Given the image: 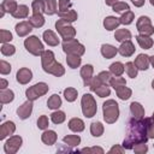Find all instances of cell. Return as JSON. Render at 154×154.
Listing matches in <instances>:
<instances>
[{"instance_id":"cell-59","label":"cell","mask_w":154,"mask_h":154,"mask_svg":"<svg viewBox=\"0 0 154 154\" xmlns=\"http://www.w3.org/2000/svg\"><path fill=\"white\" fill-rule=\"evenodd\" d=\"M131 1L136 7H142L144 5V0H131Z\"/></svg>"},{"instance_id":"cell-10","label":"cell","mask_w":154,"mask_h":154,"mask_svg":"<svg viewBox=\"0 0 154 154\" xmlns=\"http://www.w3.org/2000/svg\"><path fill=\"white\" fill-rule=\"evenodd\" d=\"M32 101L28 100L25 101L24 103H22L18 108H17V116L19 117V119H28L30 116H31V112H32Z\"/></svg>"},{"instance_id":"cell-64","label":"cell","mask_w":154,"mask_h":154,"mask_svg":"<svg viewBox=\"0 0 154 154\" xmlns=\"http://www.w3.org/2000/svg\"><path fill=\"white\" fill-rule=\"evenodd\" d=\"M152 118H153V119H154V112H153V117H152Z\"/></svg>"},{"instance_id":"cell-43","label":"cell","mask_w":154,"mask_h":154,"mask_svg":"<svg viewBox=\"0 0 154 154\" xmlns=\"http://www.w3.org/2000/svg\"><path fill=\"white\" fill-rule=\"evenodd\" d=\"M59 17L63 18V19H65V20H67V22H70V23H73V22L77 20L78 14H77V12H76L75 10H69V11L65 12V13H60Z\"/></svg>"},{"instance_id":"cell-39","label":"cell","mask_w":154,"mask_h":154,"mask_svg":"<svg viewBox=\"0 0 154 154\" xmlns=\"http://www.w3.org/2000/svg\"><path fill=\"white\" fill-rule=\"evenodd\" d=\"M66 119V116H65V112L63 111H59V109H55L52 114H51V120L54 123V124H61L64 123Z\"/></svg>"},{"instance_id":"cell-54","label":"cell","mask_w":154,"mask_h":154,"mask_svg":"<svg viewBox=\"0 0 154 154\" xmlns=\"http://www.w3.org/2000/svg\"><path fill=\"white\" fill-rule=\"evenodd\" d=\"M101 84H103V83H102V82L100 81V78L96 76V77H93V78H91V81L89 82V85H88V87H89V89H90L91 91H95L96 88H99Z\"/></svg>"},{"instance_id":"cell-53","label":"cell","mask_w":154,"mask_h":154,"mask_svg":"<svg viewBox=\"0 0 154 154\" xmlns=\"http://www.w3.org/2000/svg\"><path fill=\"white\" fill-rule=\"evenodd\" d=\"M132 149H134V152H135L136 154H144V153L148 152V146H147L144 142H142V143L135 144Z\"/></svg>"},{"instance_id":"cell-60","label":"cell","mask_w":154,"mask_h":154,"mask_svg":"<svg viewBox=\"0 0 154 154\" xmlns=\"http://www.w3.org/2000/svg\"><path fill=\"white\" fill-rule=\"evenodd\" d=\"M117 1H118V0H105L106 5H107V6H111V7H112V6H113V5H114Z\"/></svg>"},{"instance_id":"cell-55","label":"cell","mask_w":154,"mask_h":154,"mask_svg":"<svg viewBox=\"0 0 154 154\" xmlns=\"http://www.w3.org/2000/svg\"><path fill=\"white\" fill-rule=\"evenodd\" d=\"M11 72V65L10 63L5 61V60H1L0 61V73L1 75H8Z\"/></svg>"},{"instance_id":"cell-11","label":"cell","mask_w":154,"mask_h":154,"mask_svg":"<svg viewBox=\"0 0 154 154\" xmlns=\"http://www.w3.org/2000/svg\"><path fill=\"white\" fill-rule=\"evenodd\" d=\"M32 78V72L30 69L28 67H20L18 71H17V75H16V79L19 84H28Z\"/></svg>"},{"instance_id":"cell-12","label":"cell","mask_w":154,"mask_h":154,"mask_svg":"<svg viewBox=\"0 0 154 154\" xmlns=\"http://www.w3.org/2000/svg\"><path fill=\"white\" fill-rule=\"evenodd\" d=\"M135 49H136L135 48V45L131 42V40H128V41L122 42V45L118 47V53L122 57L129 58V57H131L135 53Z\"/></svg>"},{"instance_id":"cell-14","label":"cell","mask_w":154,"mask_h":154,"mask_svg":"<svg viewBox=\"0 0 154 154\" xmlns=\"http://www.w3.org/2000/svg\"><path fill=\"white\" fill-rule=\"evenodd\" d=\"M43 71L47 72V73H51V75H53V76H55V77H61V76H64V73H65V67H64L60 63L54 61V63H52L49 66H47L46 69H43Z\"/></svg>"},{"instance_id":"cell-13","label":"cell","mask_w":154,"mask_h":154,"mask_svg":"<svg viewBox=\"0 0 154 154\" xmlns=\"http://www.w3.org/2000/svg\"><path fill=\"white\" fill-rule=\"evenodd\" d=\"M14 30H16V32L19 37H24V36H26L31 32L32 25L29 23V20H23V22H19L18 24H16Z\"/></svg>"},{"instance_id":"cell-2","label":"cell","mask_w":154,"mask_h":154,"mask_svg":"<svg viewBox=\"0 0 154 154\" xmlns=\"http://www.w3.org/2000/svg\"><path fill=\"white\" fill-rule=\"evenodd\" d=\"M102 114H103V120L107 124L116 123L119 118V105L112 99L106 100L102 105Z\"/></svg>"},{"instance_id":"cell-27","label":"cell","mask_w":154,"mask_h":154,"mask_svg":"<svg viewBox=\"0 0 154 154\" xmlns=\"http://www.w3.org/2000/svg\"><path fill=\"white\" fill-rule=\"evenodd\" d=\"M14 100V93L11 90V89H1L0 91V102L2 105L5 103H10Z\"/></svg>"},{"instance_id":"cell-31","label":"cell","mask_w":154,"mask_h":154,"mask_svg":"<svg viewBox=\"0 0 154 154\" xmlns=\"http://www.w3.org/2000/svg\"><path fill=\"white\" fill-rule=\"evenodd\" d=\"M124 71H125V65L122 64L120 61H116L109 65V72L113 76H122L124 73Z\"/></svg>"},{"instance_id":"cell-1","label":"cell","mask_w":154,"mask_h":154,"mask_svg":"<svg viewBox=\"0 0 154 154\" xmlns=\"http://www.w3.org/2000/svg\"><path fill=\"white\" fill-rule=\"evenodd\" d=\"M148 140H149V137H148L147 124H146L144 118L143 119L131 118L128 122L125 138L122 144L124 147V149H132L135 144L142 143V142L147 143Z\"/></svg>"},{"instance_id":"cell-20","label":"cell","mask_w":154,"mask_h":154,"mask_svg":"<svg viewBox=\"0 0 154 154\" xmlns=\"http://www.w3.org/2000/svg\"><path fill=\"white\" fill-rule=\"evenodd\" d=\"M57 138H58V135L54 130H45L41 135V141L47 146L54 144L57 142Z\"/></svg>"},{"instance_id":"cell-28","label":"cell","mask_w":154,"mask_h":154,"mask_svg":"<svg viewBox=\"0 0 154 154\" xmlns=\"http://www.w3.org/2000/svg\"><path fill=\"white\" fill-rule=\"evenodd\" d=\"M18 7V4L16 0H4L1 2V10L5 13H13Z\"/></svg>"},{"instance_id":"cell-22","label":"cell","mask_w":154,"mask_h":154,"mask_svg":"<svg viewBox=\"0 0 154 154\" xmlns=\"http://www.w3.org/2000/svg\"><path fill=\"white\" fill-rule=\"evenodd\" d=\"M120 25V19L114 17V16H108L103 19V26L106 30L108 31H112V30H116L118 29V26Z\"/></svg>"},{"instance_id":"cell-45","label":"cell","mask_w":154,"mask_h":154,"mask_svg":"<svg viewBox=\"0 0 154 154\" xmlns=\"http://www.w3.org/2000/svg\"><path fill=\"white\" fill-rule=\"evenodd\" d=\"M0 51H1V54L2 55L10 57V55H13L16 53V47L13 45H10V43H2Z\"/></svg>"},{"instance_id":"cell-9","label":"cell","mask_w":154,"mask_h":154,"mask_svg":"<svg viewBox=\"0 0 154 154\" xmlns=\"http://www.w3.org/2000/svg\"><path fill=\"white\" fill-rule=\"evenodd\" d=\"M22 143H23V140L20 136L18 135L10 136V138L4 144V150L6 154H16L22 147Z\"/></svg>"},{"instance_id":"cell-38","label":"cell","mask_w":154,"mask_h":154,"mask_svg":"<svg viewBox=\"0 0 154 154\" xmlns=\"http://www.w3.org/2000/svg\"><path fill=\"white\" fill-rule=\"evenodd\" d=\"M63 141L69 147H77L81 143V137L78 135H66V136H64Z\"/></svg>"},{"instance_id":"cell-42","label":"cell","mask_w":154,"mask_h":154,"mask_svg":"<svg viewBox=\"0 0 154 154\" xmlns=\"http://www.w3.org/2000/svg\"><path fill=\"white\" fill-rule=\"evenodd\" d=\"M109 85L116 90V89H118V88H120V87L126 85V81H125V78L122 77V76H114V77H112V79H111V82H109Z\"/></svg>"},{"instance_id":"cell-15","label":"cell","mask_w":154,"mask_h":154,"mask_svg":"<svg viewBox=\"0 0 154 154\" xmlns=\"http://www.w3.org/2000/svg\"><path fill=\"white\" fill-rule=\"evenodd\" d=\"M93 73H94V67H93V65L85 64V65H83V66L81 67V77H82L83 84H84L85 87L89 85V82H90L91 78H93Z\"/></svg>"},{"instance_id":"cell-19","label":"cell","mask_w":154,"mask_h":154,"mask_svg":"<svg viewBox=\"0 0 154 154\" xmlns=\"http://www.w3.org/2000/svg\"><path fill=\"white\" fill-rule=\"evenodd\" d=\"M130 112L132 118L136 119H143L144 118V108L140 102H131L130 103Z\"/></svg>"},{"instance_id":"cell-50","label":"cell","mask_w":154,"mask_h":154,"mask_svg":"<svg viewBox=\"0 0 154 154\" xmlns=\"http://www.w3.org/2000/svg\"><path fill=\"white\" fill-rule=\"evenodd\" d=\"M97 77L100 78V81H101L103 84H109V82H111V79H112V77H113V75H112L109 71H101V72L97 75Z\"/></svg>"},{"instance_id":"cell-57","label":"cell","mask_w":154,"mask_h":154,"mask_svg":"<svg viewBox=\"0 0 154 154\" xmlns=\"http://www.w3.org/2000/svg\"><path fill=\"white\" fill-rule=\"evenodd\" d=\"M123 152H124V147H123V146L120 147L119 144L113 146V147H112V148L108 150V153H109V154H113V153H119V154H122Z\"/></svg>"},{"instance_id":"cell-62","label":"cell","mask_w":154,"mask_h":154,"mask_svg":"<svg viewBox=\"0 0 154 154\" xmlns=\"http://www.w3.org/2000/svg\"><path fill=\"white\" fill-rule=\"evenodd\" d=\"M149 1H150V5L154 6V0H149Z\"/></svg>"},{"instance_id":"cell-46","label":"cell","mask_w":154,"mask_h":154,"mask_svg":"<svg viewBox=\"0 0 154 154\" xmlns=\"http://www.w3.org/2000/svg\"><path fill=\"white\" fill-rule=\"evenodd\" d=\"M99 97H106V96H109L111 94V89L108 87V84H101L99 88H96V90L94 91Z\"/></svg>"},{"instance_id":"cell-48","label":"cell","mask_w":154,"mask_h":154,"mask_svg":"<svg viewBox=\"0 0 154 154\" xmlns=\"http://www.w3.org/2000/svg\"><path fill=\"white\" fill-rule=\"evenodd\" d=\"M71 6H72V4H71L70 0H59V2H58V8H59L58 14L67 12L69 10H71Z\"/></svg>"},{"instance_id":"cell-32","label":"cell","mask_w":154,"mask_h":154,"mask_svg":"<svg viewBox=\"0 0 154 154\" xmlns=\"http://www.w3.org/2000/svg\"><path fill=\"white\" fill-rule=\"evenodd\" d=\"M61 106V97L58 94H53L47 100V107L49 109H58Z\"/></svg>"},{"instance_id":"cell-24","label":"cell","mask_w":154,"mask_h":154,"mask_svg":"<svg viewBox=\"0 0 154 154\" xmlns=\"http://www.w3.org/2000/svg\"><path fill=\"white\" fill-rule=\"evenodd\" d=\"M69 129L73 132H82L85 128L84 125V122L81 119V118H71L69 120Z\"/></svg>"},{"instance_id":"cell-21","label":"cell","mask_w":154,"mask_h":154,"mask_svg":"<svg viewBox=\"0 0 154 154\" xmlns=\"http://www.w3.org/2000/svg\"><path fill=\"white\" fill-rule=\"evenodd\" d=\"M40 57H41V65H42V69H46L47 66H49L52 63L55 61V55H54V53H53L52 51H49V49H45Z\"/></svg>"},{"instance_id":"cell-17","label":"cell","mask_w":154,"mask_h":154,"mask_svg":"<svg viewBox=\"0 0 154 154\" xmlns=\"http://www.w3.org/2000/svg\"><path fill=\"white\" fill-rule=\"evenodd\" d=\"M134 64L136 65V67H137L138 70H141V71H146V70L149 67V65H150L149 55L143 54V53H142V54H138L137 58L135 59Z\"/></svg>"},{"instance_id":"cell-33","label":"cell","mask_w":154,"mask_h":154,"mask_svg":"<svg viewBox=\"0 0 154 154\" xmlns=\"http://www.w3.org/2000/svg\"><path fill=\"white\" fill-rule=\"evenodd\" d=\"M12 16L17 19H23V18H26L29 16V7L26 5H19L17 7V10L12 13Z\"/></svg>"},{"instance_id":"cell-61","label":"cell","mask_w":154,"mask_h":154,"mask_svg":"<svg viewBox=\"0 0 154 154\" xmlns=\"http://www.w3.org/2000/svg\"><path fill=\"white\" fill-rule=\"evenodd\" d=\"M149 59H150V64H152V66L154 67V55H152V57H149Z\"/></svg>"},{"instance_id":"cell-26","label":"cell","mask_w":154,"mask_h":154,"mask_svg":"<svg viewBox=\"0 0 154 154\" xmlns=\"http://www.w3.org/2000/svg\"><path fill=\"white\" fill-rule=\"evenodd\" d=\"M114 38L118 41V42H124V41H128L131 38V32L130 30L128 29H117L116 32H114Z\"/></svg>"},{"instance_id":"cell-29","label":"cell","mask_w":154,"mask_h":154,"mask_svg":"<svg viewBox=\"0 0 154 154\" xmlns=\"http://www.w3.org/2000/svg\"><path fill=\"white\" fill-rule=\"evenodd\" d=\"M66 63L69 67L77 69L82 63V58L81 55H77V54H66Z\"/></svg>"},{"instance_id":"cell-18","label":"cell","mask_w":154,"mask_h":154,"mask_svg":"<svg viewBox=\"0 0 154 154\" xmlns=\"http://www.w3.org/2000/svg\"><path fill=\"white\" fill-rule=\"evenodd\" d=\"M42 37H43V41L51 47H55L60 42L58 36H57V34L54 31H52V30H45L43 34H42Z\"/></svg>"},{"instance_id":"cell-47","label":"cell","mask_w":154,"mask_h":154,"mask_svg":"<svg viewBox=\"0 0 154 154\" xmlns=\"http://www.w3.org/2000/svg\"><path fill=\"white\" fill-rule=\"evenodd\" d=\"M112 10H113L114 12H117V13H123V12H125V11H129V10H130V6H129L126 2H124V1H117V2L112 6Z\"/></svg>"},{"instance_id":"cell-5","label":"cell","mask_w":154,"mask_h":154,"mask_svg":"<svg viewBox=\"0 0 154 154\" xmlns=\"http://www.w3.org/2000/svg\"><path fill=\"white\" fill-rule=\"evenodd\" d=\"M24 47H25V49H26L30 54H32V55H35V57L41 55L42 52L45 51L43 43H42L41 40H40L37 36H35V35L29 36V37H26V38L24 40Z\"/></svg>"},{"instance_id":"cell-51","label":"cell","mask_w":154,"mask_h":154,"mask_svg":"<svg viewBox=\"0 0 154 154\" xmlns=\"http://www.w3.org/2000/svg\"><path fill=\"white\" fill-rule=\"evenodd\" d=\"M147 124V132L149 138H154V119L153 118H144Z\"/></svg>"},{"instance_id":"cell-35","label":"cell","mask_w":154,"mask_h":154,"mask_svg":"<svg viewBox=\"0 0 154 154\" xmlns=\"http://www.w3.org/2000/svg\"><path fill=\"white\" fill-rule=\"evenodd\" d=\"M116 94H117V96L120 99V100H123V101H125V100H128V99H130L131 97V94H132V90L130 89V88H128V87H120V88H118V89H116Z\"/></svg>"},{"instance_id":"cell-49","label":"cell","mask_w":154,"mask_h":154,"mask_svg":"<svg viewBox=\"0 0 154 154\" xmlns=\"http://www.w3.org/2000/svg\"><path fill=\"white\" fill-rule=\"evenodd\" d=\"M48 125H49V120H48V117L42 114L38 117L37 119V128L40 130H47L48 129Z\"/></svg>"},{"instance_id":"cell-44","label":"cell","mask_w":154,"mask_h":154,"mask_svg":"<svg viewBox=\"0 0 154 154\" xmlns=\"http://www.w3.org/2000/svg\"><path fill=\"white\" fill-rule=\"evenodd\" d=\"M125 72L128 73V76H129V77H131V78H135V77H137V72H138V69L136 67V65H135L134 63H131V61H128V63L125 64Z\"/></svg>"},{"instance_id":"cell-16","label":"cell","mask_w":154,"mask_h":154,"mask_svg":"<svg viewBox=\"0 0 154 154\" xmlns=\"http://www.w3.org/2000/svg\"><path fill=\"white\" fill-rule=\"evenodd\" d=\"M16 131V124L13 122H5L0 126V140H5L7 136L13 135Z\"/></svg>"},{"instance_id":"cell-3","label":"cell","mask_w":154,"mask_h":154,"mask_svg":"<svg viewBox=\"0 0 154 154\" xmlns=\"http://www.w3.org/2000/svg\"><path fill=\"white\" fill-rule=\"evenodd\" d=\"M81 106H82V113L87 118H91L96 114L97 112V106L94 96L91 94H84L81 100Z\"/></svg>"},{"instance_id":"cell-52","label":"cell","mask_w":154,"mask_h":154,"mask_svg":"<svg viewBox=\"0 0 154 154\" xmlns=\"http://www.w3.org/2000/svg\"><path fill=\"white\" fill-rule=\"evenodd\" d=\"M12 38H13V37H12L11 31L5 30V29H1V30H0V42H1V43H7V42H10Z\"/></svg>"},{"instance_id":"cell-40","label":"cell","mask_w":154,"mask_h":154,"mask_svg":"<svg viewBox=\"0 0 154 154\" xmlns=\"http://www.w3.org/2000/svg\"><path fill=\"white\" fill-rule=\"evenodd\" d=\"M31 10L35 14H42L45 13V1L43 0H34L31 2Z\"/></svg>"},{"instance_id":"cell-25","label":"cell","mask_w":154,"mask_h":154,"mask_svg":"<svg viewBox=\"0 0 154 154\" xmlns=\"http://www.w3.org/2000/svg\"><path fill=\"white\" fill-rule=\"evenodd\" d=\"M136 41H137V43L140 45V47L141 48H143V49H150L152 47H153V38L150 37V36H144V35H137L136 37Z\"/></svg>"},{"instance_id":"cell-4","label":"cell","mask_w":154,"mask_h":154,"mask_svg":"<svg viewBox=\"0 0 154 154\" xmlns=\"http://www.w3.org/2000/svg\"><path fill=\"white\" fill-rule=\"evenodd\" d=\"M55 29L58 31V34L63 37L64 41L70 40V38H75L76 36V29L71 25L70 22L60 18L55 22Z\"/></svg>"},{"instance_id":"cell-23","label":"cell","mask_w":154,"mask_h":154,"mask_svg":"<svg viewBox=\"0 0 154 154\" xmlns=\"http://www.w3.org/2000/svg\"><path fill=\"white\" fill-rule=\"evenodd\" d=\"M118 53V48H116L114 46L112 45H108V43H103L101 46V54L103 58L106 59H112L116 57V54Z\"/></svg>"},{"instance_id":"cell-36","label":"cell","mask_w":154,"mask_h":154,"mask_svg":"<svg viewBox=\"0 0 154 154\" xmlns=\"http://www.w3.org/2000/svg\"><path fill=\"white\" fill-rule=\"evenodd\" d=\"M63 94H64V97H65V100H66L67 102H73V101L77 99L78 91H77V89H75V88H72V87H69V88H65V89H64Z\"/></svg>"},{"instance_id":"cell-8","label":"cell","mask_w":154,"mask_h":154,"mask_svg":"<svg viewBox=\"0 0 154 154\" xmlns=\"http://www.w3.org/2000/svg\"><path fill=\"white\" fill-rule=\"evenodd\" d=\"M136 28L140 32V35L144 36H152L154 34V26L152 24V20L147 16H141L136 22Z\"/></svg>"},{"instance_id":"cell-30","label":"cell","mask_w":154,"mask_h":154,"mask_svg":"<svg viewBox=\"0 0 154 154\" xmlns=\"http://www.w3.org/2000/svg\"><path fill=\"white\" fill-rule=\"evenodd\" d=\"M45 1V13L48 16H53L58 12L57 0H43Z\"/></svg>"},{"instance_id":"cell-37","label":"cell","mask_w":154,"mask_h":154,"mask_svg":"<svg viewBox=\"0 0 154 154\" xmlns=\"http://www.w3.org/2000/svg\"><path fill=\"white\" fill-rule=\"evenodd\" d=\"M103 130H105L103 125L100 122H94V123L90 124V134L94 137H100L103 134Z\"/></svg>"},{"instance_id":"cell-41","label":"cell","mask_w":154,"mask_h":154,"mask_svg":"<svg viewBox=\"0 0 154 154\" xmlns=\"http://www.w3.org/2000/svg\"><path fill=\"white\" fill-rule=\"evenodd\" d=\"M119 19H120V24L129 25V24H131V23L134 22V19H135V14H134V12H132V11H130V10H129V11L123 12Z\"/></svg>"},{"instance_id":"cell-58","label":"cell","mask_w":154,"mask_h":154,"mask_svg":"<svg viewBox=\"0 0 154 154\" xmlns=\"http://www.w3.org/2000/svg\"><path fill=\"white\" fill-rule=\"evenodd\" d=\"M7 85H8V82L5 78H1L0 79V89H6Z\"/></svg>"},{"instance_id":"cell-34","label":"cell","mask_w":154,"mask_h":154,"mask_svg":"<svg viewBox=\"0 0 154 154\" xmlns=\"http://www.w3.org/2000/svg\"><path fill=\"white\" fill-rule=\"evenodd\" d=\"M28 20L32 25V28H41L45 24V17L42 14H35V13H32V16H30Z\"/></svg>"},{"instance_id":"cell-6","label":"cell","mask_w":154,"mask_h":154,"mask_svg":"<svg viewBox=\"0 0 154 154\" xmlns=\"http://www.w3.org/2000/svg\"><path fill=\"white\" fill-rule=\"evenodd\" d=\"M48 90H49V87H48L47 83H45V82H38V83L34 84L32 87H30V88H28V89L25 90V96H26L28 100L35 101V100H37L38 97H41V96H43L45 94H47Z\"/></svg>"},{"instance_id":"cell-63","label":"cell","mask_w":154,"mask_h":154,"mask_svg":"<svg viewBox=\"0 0 154 154\" xmlns=\"http://www.w3.org/2000/svg\"><path fill=\"white\" fill-rule=\"evenodd\" d=\"M152 88H153V89H154V79H153V81H152Z\"/></svg>"},{"instance_id":"cell-56","label":"cell","mask_w":154,"mask_h":154,"mask_svg":"<svg viewBox=\"0 0 154 154\" xmlns=\"http://www.w3.org/2000/svg\"><path fill=\"white\" fill-rule=\"evenodd\" d=\"M81 152L83 153H88V154H103V149L101 147H90V148H83L81 149Z\"/></svg>"},{"instance_id":"cell-7","label":"cell","mask_w":154,"mask_h":154,"mask_svg":"<svg viewBox=\"0 0 154 154\" xmlns=\"http://www.w3.org/2000/svg\"><path fill=\"white\" fill-rule=\"evenodd\" d=\"M63 51L66 54H77L82 57L85 53V47L77 38H70L63 41Z\"/></svg>"}]
</instances>
